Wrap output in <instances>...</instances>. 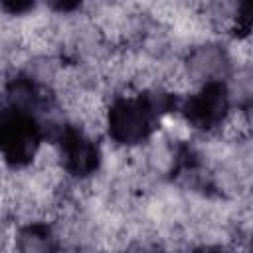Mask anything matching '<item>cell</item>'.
<instances>
[{
  "instance_id": "cell-2",
  "label": "cell",
  "mask_w": 253,
  "mask_h": 253,
  "mask_svg": "<svg viewBox=\"0 0 253 253\" xmlns=\"http://www.w3.org/2000/svg\"><path fill=\"white\" fill-rule=\"evenodd\" d=\"M233 109L229 81H210L196 85L186 97H180L176 113L190 128L202 134H215L221 132Z\"/></svg>"
},
{
  "instance_id": "cell-4",
  "label": "cell",
  "mask_w": 253,
  "mask_h": 253,
  "mask_svg": "<svg viewBox=\"0 0 253 253\" xmlns=\"http://www.w3.org/2000/svg\"><path fill=\"white\" fill-rule=\"evenodd\" d=\"M12 239L14 247L20 251H51L59 247V235L55 231V225L40 217L28 219L18 225Z\"/></svg>"
},
{
  "instance_id": "cell-5",
  "label": "cell",
  "mask_w": 253,
  "mask_h": 253,
  "mask_svg": "<svg viewBox=\"0 0 253 253\" xmlns=\"http://www.w3.org/2000/svg\"><path fill=\"white\" fill-rule=\"evenodd\" d=\"M55 16H75L87 0H40Z\"/></svg>"
},
{
  "instance_id": "cell-7",
  "label": "cell",
  "mask_w": 253,
  "mask_h": 253,
  "mask_svg": "<svg viewBox=\"0 0 253 253\" xmlns=\"http://www.w3.org/2000/svg\"><path fill=\"white\" fill-rule=\"evenodd\" d=\"M8 239H10V237L6 235V231H4V227L0 225V249H4V247H6V241H8Z\"/></svg>"
},
{
  "instance_id": "cell-1",
  "label": "cell",
  "mask_w": 253,
  "mask_h": 253,
  "mask_svg": "<svg viewBox=\"0 0 253 253\" xmlns=\"http://www.w3.org/2000/svg\"><path fill=\"white\" fill-rule=\"evenodd\" d=\"M45 142L43 121L20 107L0 103V160L12 170H24L38 160Z\"/></svg>"
},
{
  "instance_id": "cell-6",
  "label": "cell",
  "mask_w": 253,
  "mask_h": 253,
  "mask_svg": "<svg viewBox=\"0 0 253 253\" xmlns=\"http://www.w3.org/2000/svg\"><path fill=\"white\" fill-rule=\"evenodd\" d=\"M40 0H0V10L4 16H30Z\"/></svg>"
},
{
  "instance_id": "cell-3",
  "label": "cell",
  "mask_w": 253,
  "mask_h": 253,
  "mask_svg": "<svg viewBox=\"0 0 253 253\" xmlns=\"http://www.w3.org/2000/svg\"><path fill=\"white\" fill-rule=\"evenodd\" d=\"M180 71L184 81L196 87L210 81H227L235 71V63L229 47L221 42L206 40L186 49L180 61Z\"/></svg>"
}]
</instances>
